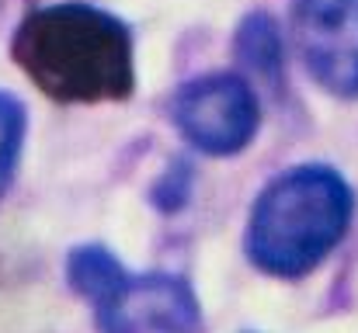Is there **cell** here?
I'll return each instance as SVG.
<instances>
[{"label":"cell","instance_id":"52a82bcc","mask_svg":"<svg viewBox=\"0 0 358 333\" xmlns=\"http://www.w3.org/2000/svg\"><path fill=\"white\" fill-rule=\"evenodd\" d=\"M24 135H28V111L14 94L0 91V198L17 177Z\"/></svg>","mask_w":358,"mask_h":333},{"label":"cell","instance_id":"7a4b0ae2","mask_svg":"<svg viewBox=\"0 0 358 333\" xmlns=\"http://www.w3.org/2000/svg\"><path fill=\"white\" fill-rule=\"evenodd\" d=\"M355 219L352 184L327 163H299L271 177L254 198L243 250L271 278L296 281L317 271Z\"/></svg>","mask_w":358,"mask_h":333},{"label":"cell","instance_id":"6da1fadb","mask_svg":"<svg viewBox=\"0 0 358 333\" xmlns=\"http://www.w3.org/2000/svg\"><path fill=\"white\" fill-rule=\"evenodd\" d=\"M10 52L21 73L59 105L125 101L136 87L129 24L84 0L31 10L17 24Z\"/></svg>","mask_w":358,"mask_h":333},{"label":"cell","instance_id":"8992f818","mask_svg":"<svg viewBox=\"0 0 358 333\" xmlns=\"http://www.w3.org/2000/svg\"><path fill=\"white\" fill-rule=\"evenodd\" d=\"M237 56L243 66H250L257 77L278 80L282 73V59H285V45H282V31L268 14H250L243 17L237 28Z\"/></svg>","mask_w":358,"mask_h":333},{"label":"cell","instance_id":"3957f363","mask_svg":"<svg viewBox=\"0 0 358 333\" xmlns=\"http://www.w3.org/2000/svg\"><path fill=\"white\" fill-rule=\"evenodd\" d=\"M167 114L181 139L206 156H237L261 128L257 91L240 73H206L181 84Z\"/></svg>","mask_w":358,"mask_h":333},{"label":"cell","instance_id":"5b68a950","mask_svg":"<svg viewBox=\"0 0 358 333\" xmlns=\"http://www.w3.org/2000/svg\"><path fill=\"white\" fill-rule=\"evenodd\" d=\"M289 35L320 91L358 98V0H292Z\"/></svg>","mask_w":358,"mask_h":333},{"label":"cell","instance_id":"277c9868","mask_svg":"<svg viewBox=\"0 0 358 333\" xmlns=\"http://www.w3.org/2000/svg\"><path fill=\"white\" fill-rule=\"evenodd\" d=\"M101 333H199L202 302L188 278L171 271H119L91 299Z\"/></svg>","mask_w":358,"mask_h":333}]
</instances>
